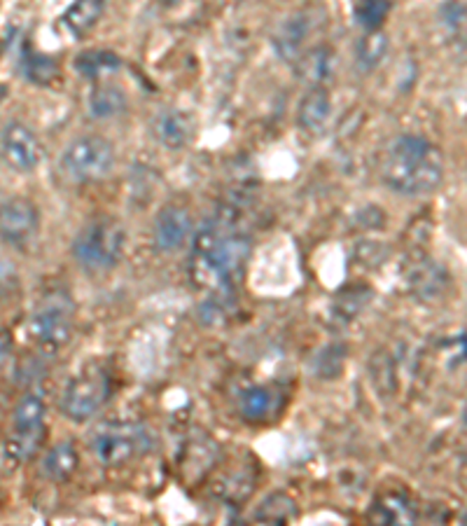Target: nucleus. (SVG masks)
Returning a JSON list of instances; mask_svg holds the SVG:
<instances>
[{
    "mask_svg": "<svg viewBox=\"0 0 467 526\" xmlns=\"http://www.w3.org/2000/svg\"><path fill=\"white\" fill-rule=\"evenodd\" d=\"M253 253L250 236L236 225V213L232 209H220V213L199 230L194 242L196 281H206L211 291L232 288L241 276Z\"/></svg>",
    "mask_w": 467,
    "mask_h": 526,
    "instance_id": "obj_1",
    "label": "nucleus"
},
{
    "mask_svg": "<svg viewBox=\"0 0 467 526\" xmlns=\"http://www.w3.org/2000/svg\"><path fill=\"white\" fill-rule=\"evenodd\" d=\"M444 178V157L437 145L416 134H404L392 141L388 157L381 166V181L392 193L421 197L435 193Z\"/></svg>",
    "mask_w": 467,
    "mask_h": 526,
    "instance_id": "obj_2",
    "label": "nucleus"
},
{
    "mask_svg": "<svg viewBox=\"0 0 467 526\" xmlns=\"http://www.w3.org/2000/svg\"><path fill=\"white\" fill-rule=\"evenodd\" d=\"M126 232L113 218H98L77 232L73 242V255L77 264L89 274H105L120 264L124 255Z\"/></svg>",
    "mask_w": 467,
    "mask_h": 526,
    "instance_id": "obj_3",
    "label": "nucleus"
},
{
    "mask_svg": "<svg viewBox=\"0 0 467 526\" xmlns=\"http://www.w3.org/2000/svg\"><path fill=\"white\" fill-rule=\"evenodd\" d=\"M114 145L105 136H80L65 145L59 157V169L75 183L104 181L114 169Z\"/></svg>",
    "mask_w": 467,
    "mask_h": 526,
    "instance_id": "obj_4",
    "label": "nucleus"
},
{
    "mask_svg": "<svg viewBox=\"0 0 467 526\" xmlns=\"http://www.w3.org/2000/svg\"><path fill=\"white\" fill-rule=\"evenodd\" d=\"M153 447L150 431L141 423L113 422L101 426L92 438V452L108 468H120L136 461Z\"/></svg>",
    "mask_w": 467,
    "mask_h": 526,
    "instance_id": "obj_5",
    "label": "nucleus"
},
{
    "mask_svg": "<svg viewBox=\"0 0 467 526\" xmlns=\"http://www.w3.org/2000/svg\"><path fill=\"white\" fill-rule=\"evenodd\" d=\"M75 328V304L68 293H49L28 321L33 342L45 351H59L68 344Z\"/></svg>",
    "mask_w": 467,
    "mask_h": 526,
    "instance_id": "obj_6",
    "label": "nucleus"
},
{
    "mask_svg": "<svg viewBox=\"0 0 467 526\" xmlns=\"http://www.w3.org/2000/svg\"><path fill=\"white\" fill-rule=\"evenodd\" d=\"M45 402L40 395L26 393L16 402L12 414V438L7 440V456L19 463L31 461L45 442Z\"/></svg>",
    "mask_w": 467,
    "mask_h": 526,
    "instance_id": "obj_7",
    "label": "nucleus"
},
{
    "mask_svg": "<svg viewBox=\"0 0 467 526\" xmlns=\"http://www.w3.org/2000/svg\"><path fill=\"white\" fill-rule=\"evenodd\" d=\"M110 398V377L104 370H87L68 382L61 395V412L75 423H87Z\"/></svg>",
    "mask_w": 467,
    "mask_h": 526,
    "instance_id": "obj_8",
    "label": "nucleus"
},
{
    "mask_svg": "<svg viewBox=\"0 0 467 526\" xmlns=\"http://www.w3.org/2000/svg\"><path fill=\"white\" fill-rule=\"evenodd\" d=\"M0 154L16 174H31L43 162V143L22 122H10L0 134Z\"/></svg>",
    "mask_w": 467,
    "mask_h": 526,
    "instance_id": "obj_9",
    "label": "nucleus"
},
{
    "mask_svg": "<svg viewBox=\"0 0 467 526\" xmlns=\"http://www.w3.org/2000/svg\"><path fill=\"white\" fill-rule=\"evenodd\" d=\"M40 230L38 206L31 199L12 197L0 203V239L10 246H26Z\"/></svg>",
    "mask_w": 467,
    "mask_h": 526,
    "instance_id": "obj_10",
    "label": "nucleus"
},
{
    "mask_svg": "<svg viewBox=\"0 0 467 526\" xmlns=\"http://www.w3.org/2000/svg\"><path fill=\"white\" fill-rule=\"evenodd\" d=\"M192 213L185 206L178 203H166L154 218L153 242L157 251L175 253L178 248L185 246V242L192 234Z\"/></svg>",
    "mask_w": 467,
    "mask_h": 526,
    "instance_id": "obj_11",
    "label": "nucleus"
},
{
    "mask_svg": "<svg viewBox=\"0 0 467 526\" xmlns=\"http://www.w3.org/2000/svg\"><path fill=\"white\" fill-rule=\"evenodd\" d=\"M150 132L154 141L162 143L166 150H183L190 145L194 136V120L187 115L185 110L164 108L150 122Z\"/></svg>",
    "mask_w": 467,
    "mask_h": 526,
    "instance_id": "obj_12",
    "label": "nucleus"
},
{
    "mask_svg": "<svg viewBox=\"0 0 467 526\" xmlns=\"http://www.w3.org/2000/svg\"><path fill=\"white\" fill-rule=\"evenodd\" d=\"M311 31H313L311 12H294L288 19H283L281 26L276 28V34H273L272 38L273 52H276L283 61L294 64L297 56L304 52V43Z\"/></svg>",
    "mask_w": 467,
    "mask_h": 526,
    "instance_id": "obj_13",
    "label": "nucleus"
},
{
    "mask_svg": "<svg viewBox=\"0 0 467 526\" xmlns=\"http://www.w3.org/2000/svg\"><path fill=\"white\" fill-rule=\"evenodd\" d=\"M294 71L302 83L311 87H325L337 73V55L327 45H315L309 52H302L294 61Z\"/></svg>",
    "mask_w": 467,
    "mask_h": 526,
    "instance_id": "obj_14",
    "label": "nucleus"
},
{
    "mask_svg": "<svg viewBox=\"0 0 467 526\" xmlns=\"http://www.w3.org/2000/svg\"><path fill=\"white\" fill-rule=\"evenodd\" d=\"M332 115V99L325 87H311L299 101L297 124L309 134H318L325 129Z\"/></svg>",
    "mask_w": 467,
    "mask_h": 526,
    "instance_id": "obj_15",
    "label": "nucleus"
},
{
    "mask_svg": "<svg viewBox=\"0 0 467 526\" xmlns=\"http://www.w3.org/2000/svg\"><path fill=\"white\" fill-rule=\"evenodd\" d=\"M278 407H281V395L269 386H250L239 398L241 417L250 423L266 422Z\"/></svg>",
    "mask_w": 467,
    "mask_h": 526,
    "instance_id": "obj_16",
    "label": "nucleus"
},
{
    "mask_svg": "<svg viewBox=\"0 0 467 526\" xmlns=\"http://www.w3.org/2000/svg\"><path fill=\"white\" fill-rule=\"evenodd\" d=\"M129 108V99L122 87L113 83H101L89 94V113L96 120H113V117L124 115Z\"/></svg>",
    "mask_w": 467,
    "mask_h": 526,
    "instance_id": "obj_17",
    "label": "nucleus"
},
{
    "mask_svg": "<svg viewBox=\"0 0 467 526\" xmlns=\"http://www.w3.org/2000/svg\"><path fill=\"white\" fill-rule=\"evenodd\" d=\"M105 12V0H75L65 15L61 17L65 31L73 34L75 38L87 35L94 26L98 24V19L104 17Z\"/></svg>",
    "mask_w": 467,
    "mask_h": 526,
    "instance_id": "obj_18",
    "label": "nucleus"
},
{
    "mask_svg": "<svg viewBox=\"0 0 467 526\" xmlns=\"http://www.w3.org/2000/svg\"><path fill=\"white\" fill-rule=\"evenodd\" d=\"M77 463H80V456H77L75 444L59 442L45 454L40 468H43V477H47L49 482H65L77 471Z\"/></svg>",
    "mask_w": 467,
    "mask_h": 526,
    "instance_id": "obj_19",
    "label": "nucleus"
},
{
    "mask_svg": "<svg viewBox=\"0 0 467 526\" xmlns=\"http://www.w3.org/2000/svg\"><path fill=\"white\" fill-rule=\"evenodd\" d=\"M299 517V508L288 493L276 491L272 496H266L257 510L253 512V520L262 521V524H290Z\"/></svg>",
    "mask_w": 467,
    "mask_h": 526,
    "instance_id": "obj_20",
    "label": "nucleus"
},
{
    "mask_svg": "<svg viewBox=\"0 0 467 526\" xmlns=\"http://www.w3.org/2000/svg\"><path fill=\"white\" fill-rule=\"evenodd\" d=\"M73 66H75V71L80 73L82 77L98 80V77L108 75V73L120 71L122 59L114 55V52H108V50H89V52H82Z\"/></svg>",
    "mask_w": 467,
    "mask_h": 526,
    "instance_id": "obj_21",
    "label": "nucleus"
},
{
    "mask_svg": "<svg viewBox=\"0 0 467 526\" xmlns=\"http://www.w3.org/2000/svg\"><path fill=\"white\" fill-rule=\"evenodd\" d=\"M388 52V38L383 31H367L355 47V66L360 73H372Z\"/></svg>",
    "mask_w": 467,
    "mask_h": 526,
    "instance_id": "obj_22",
    "label": "nucleus"
},
{
    "mask_svg": "<svg viewBox=\"0 0 467 526\" xmlns=\"http://www.w3.org/2000/svg\"><path fill=\"white\" fill-rule=\"evenodd\" d=\"M372 520L386 521V524H412L416 520V512H413V508L404 496L386 493L381 503H376L374 510H372Z\"/></svg>",
    "mask_w": 467,
    "mask_h": 526,
    "instance_id": "obj_23",
    "label": "nucleus"
},
{
    "mask_svg": "<svg viewBox=\"0 0 467 526\" xmlns=\"http://www.w3.org/2000/svg\"><path fill=\"white\" fill-rule=\"evenodd\" d=\"M234 309H236L234 288H223V291H213V297H208L199 307V316H202L204 323L220 325L232 316Z\"/></svg>",
    "mask_w": 467,
    "mask_h": 526,
    "instance_id": "obj_24",
    "label": "nucleus"
},
{
    "mask_svg": "<svg viewBox=\"0 0 467 526\" xmlns=\"http://www.w3.org/2000/svg\"><path fill=\"white\" fill-rule=\"evenodd\" d=\"M409 283H412V288H416V293H419L421 297H430L437 295L446 281L442 279V267H437V264L430 263V260H423V263L416 264L412 274H409Z\"/></svg>",
    "mask_w": 467,
    "mask_h": 526,
    "instance_id": "obj_25",
    "label": "nucleus"
},
{
    "mask_svg": "<svg viewBox=\"0 0 467 526\" xmlns=\"http://www.w3.org/2000/svg\"><path fill=\"white\" fill-rule=\"evenodd\" d=\"M24 73L33 84H52L59 75V64L52 56L31 55L24 59Z\"/></svg>",
    "mask_w": 467,
    "mask_h": 526,
    "instance_id": "obj_26",
    "label": "nucleus"
},
{
    "mask_svg": "<svg viewBox=\"0 0 467 526\" xmlns=\"http://www.w3.org/2000/svg\"><path fill=\"white\" fill-rule=\"evenodd\" d=\"M391 0H360L355 7V19L364 31H379L383 19L388 17Z\"/></svg>",
    "mask_w": 467,
    "mask_h": 526,
    "instance_id": "obj_27",
    "label": "nucleus"
},
{
    "mask_svg": "<svg viewBox=\"0 0 467 526\" xmlns=\"http://www.w3.org/2000/svg\"><path fill=\"white\" fill-rule=\"evenodd\" d=\"M440 15L449 26L458 28L462 26V19H465V7H462V3H458V0H449V3L442 5Z\"/></svg>",
    "mask_w": 467,
    "mask_h": 526,
    "instance_id": "obj_28",
    "label": "nucleus"
},
{
    "mask_svg": "<svg viewBox=\"0 0 467 526\" xmlns=\"http://www.w3.org/2000/svg\"><path fill=\"white\" fill-rule=\"evenodd\" d=\"M12 353V337L10 332H5V330H0V362L5 361L7 356Z\"/></svg>",
    "mask_w": 467,
    "mask_h": 526,
    "instance_id": "obj_29",
    "label": "nucleus"
},
{
    "mask_svg": "<svg viewBox=\"0 0 467 526\" xmlns=\"http://www.w3.org/2000/svg\"><path fill=\"white\" fill-rule=\"evenodd\" d=\"M164 3H166V5H178L180 0H164Z\"/></svg>",
    "mask_w": 467,
    "mask_h": 526,
    "instance_id": "obj_30",
    "label": "nucleus"
}]
</instances>
